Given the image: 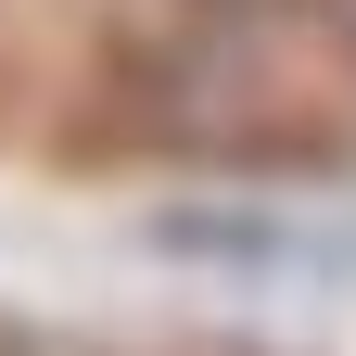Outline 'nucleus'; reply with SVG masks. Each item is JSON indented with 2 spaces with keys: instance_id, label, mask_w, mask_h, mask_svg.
<instances>
[{
  "instance_id": "nucleus-1",
  "label": "nucleus",
  "mask_w": 356,
  "mask_h": 356,
  "mask_svg": "<svg viewBox=\"0 0 356 356\" xmlns=\"http://www.w3.org/2000/svg\"><path fill=\"white\" fill-rule=\"evenodd\" d=\"M89 127L204 178L356 165V0H115Z\"/></svg>"
}]
</instances>
